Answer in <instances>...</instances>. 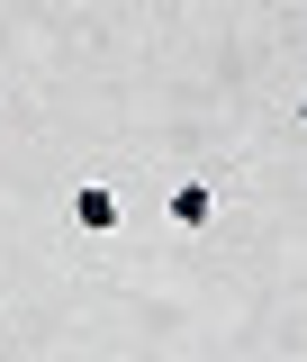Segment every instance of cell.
<instances>
[{"label":"cell","mask_w":307,"mask_h":362,"mask_svg":"<svg viewBox=\"0 0 307 362\" xmlns=\"http://www.w3.org/2000/svg\"><path fill=\"white\" fill-rule=\"evenodd\" d=\"M118 218H127V199L109 181H73V226L82 235H118Z\"/></svg>","instance_id":"6da1fadb"},{"label":"cell","mask_w":307,"mask_h":362,"mask_svg":"<svg viewBox=\"0 0 307 362\" xmlns=\"http://www.w3.org/2000/svg\"><path fill=\"white\" fill-rule=\"evenodd\" d=\"M163 218L172 226H208L217 218V190H208V181H172V190H163Z\"/></svg>","instance_id":"7a4b0ae2"},{"label":"cell","mask_w":307,"mask_h":362,"mask_svg":"<svg viewBox=\"0 0 307 362\" xmlns=\"http://www.w3.org/2000/svg\"><path fill=\"white\" fill-rule=\"evenodd\" d=\"M299 118H307V100H299Z\"/></svg>","instance_id":"3957f363"}]
</instances>
